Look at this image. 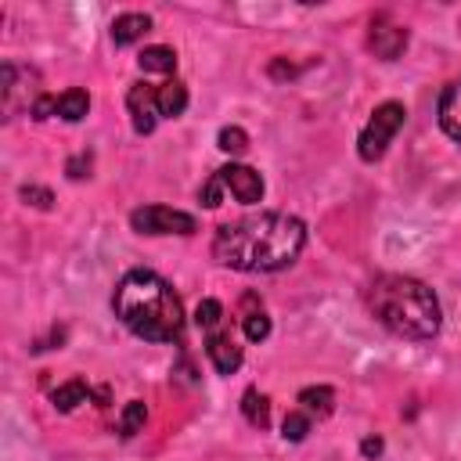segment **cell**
<instances>
[{"instance_id": "20", "label": "cell", "mask_w": 461, "mask_h": 461, "mask_svg": "<svg viewBox=\"0 0 461 461\" xmlns=\"http://www.w3.org/2000/svg\"><path fill=\"white\" fill-rule=\"evenodd\" d=\"M220 321H223V306H220L216 299H202L198 310H194V324H198L202 331H216Z\"/></svg>"}, {"instance_id": "13", "label": "cell", "mask_w": 461, "mask_h": 461, "mask_svg": "<svg viewBox=\"0 0 461 461\" xmlns=\"http://www.w3.org/2000/svg\"><path fill=\"white\" fill-rule=\"evenodd\" d=\"M155 104H158V115H162V119H176V115L187 108V86L176 83V79L155 86Z\"/></svg>"}, {"instance_id": "7", "label": "cell", "mask_w": 461, "mask_h": 461, "mask_svg": "<svg viewBox=\"0 0 461 461\" xmlns=\"http://www.w3.org/2000/svg\"><path fill=\"white\" fill-rule=\"evenodd\" d=\"M367 47L375 50V58L396 61V58L403 54V47H407V29L396 25V22H389L385 14H378V18L371 22V29H367Z\"/></svg>"}, {"instance_id": "3", "label": "cell", "mask_w": 461, "mask_h": 461, "mask_svg": "<svg viewBox=\"0 0 461 461\" xmlns=\"http://www.w3.org/2000/svg\"><path fill=\"white\" fill-rule=\"evenodd\" d=\"M367 306L378 317V324H385L393 335L411 339V342H425L439 331L443 324V310L436 292L407 274H382L371 281L367 288Z\"/></svg>"}, {"instance_id": "25", "label": "cell", "mask_w": 461, "mask_h": 461, "mask_svg": "<svg viewBox=\"0 0 461 461\" xmlns=\"http://www.w3.org/2000/svg\"><path fill=\"white\" fill-rule=\"evenodd\" d=\"M22 198L32 202V205H40V209L50 205V191H47V187H22Z\"/></svg>"}, {"instance_id": "15", "label": "cell", "mask_w": 461, "mask_h": 461, "mask_svg": "<svg viewBox=\"0 0 461 461\" xmlns=\"http://www.w3.org/2000/svg\"><path fill=\"white\" fill-rule=\"evenodd\" d=\"M137 65H140L144 72H173V68H176V54H173V47L155 43V47H144V50H140Z\"/></svg>"}, {"instance_id": "18", "label": "cell", "mask_w": 461, "mask_h": 461, "mask_svg": "<svg viewBox=\"0 0 461 461\" xmlns=\"http://www.w3.org/2000/svg\"><path fill=\"white\" fill-rule=\"evenodd\" d=\"M86 400H90V385L83 378H72V382H65V385L54 389V407L58 411H72V407H79Z\"/></svg>"}, {"instance_id": "26", "label": "cell", "mask_w": 461, "mask_h": 461, "mask_svg": "<svg viewBox=\"0 0 461 461\" xmlns=\"http://www.w3.org/2000/svg\"><path fill=\"white\" fill-rule=\"evenodd\" d=\"M83 169H90V155H76V158H68V176H72V180L86 176Z\"/></svg>"}, {"instance_id": "9", "label": "cell", "mask_w": 461, "mask_h": 461, "mask_svg": "<svg viewBox=\"0 0 461 461\" xmlns=\"http://www.w3.org/2000/svg\"><path fill=\"white\" fill-rule=\"evenodd\" d=\"M126 108L133 115V130L137 133H151L158 122V104H155V86L151 83H133L126 94Z\"/></svg>"}, {"instance_id": "11", "label": "cell", "mask_w": 461, "mask_h": 461, "mask_svg": "<svg viewBox=\"0 0 461 461\" xmlns=\"http://www.w3.org/2000/svg\"><path fill=\"white\" fill-rule=\"evenodd\" d=\"M436 115H439L443 133L454 137V140H461V79H454V83L439 94V108H436Z\"/></svg>"}, {"instance_id": "10", "label": "cell", "mask_w": 461, "mask_h": 461, "mask_svg": "<svg viewBox=\"0 0 461 461\" xmlns=\"http://www.w3.org/2000/svg\"><path fill=\"white\" fill-rule=\"evenodd\" d=\"M205 357L212 360V367L220 375H234L241 367V346L227 335V331H209L205 339Z\"/></svg>"}, {"instance_id": "22", "label": "cell", "mask_w": 461, "mask_h": 461, "mask_svg": "<svg viewBox=\"0 0 461 461\" xmlns=\"http://www.w3.org/2000/svg\"><path fill=\"white\" fill-rule=\"evenodd\" d=\"M216 144H220V151H227V155H241V151L249 148V133H245L241 126H223L220 137H216Z\"/></svg>"}, {"instance_id": "19", "label": "cell", "mask_w": 461, "mask_h": 461, "mask_svg": "<svg viewBox=\"0 0 461 461\" xmlns=\"http://www.w3.org/2000/svg\"><path fill=\"white\" fill-rule=\"evenodd\" d=\"M144 421H148V407H144V400H130V403L122 407V414H119V436H122V439L137 436V432L144 429Z\"/></svg>"}, {"instance_id": "17", "label": "cell", "mask_w": 461, "mask_h": 461, "mask_svg": "<svg viewBox=\"0 0 461 461\" xmlns=\"http://www.w3.org/2000/svg\"><path fill=\"white\" fill-rule=\"evenodd\" d=\"M241 411H245L249 425H256V429H267V425H270V400H267L259 389H245Z\"/></svg>"}, {"instance_id": "14", "label": "cell", "mask_w": 461, "mask_h": 461, "mask_svg": "<svg viewBox=\"0 0 461 461\" xmlns=\"http://www.w3.org/2000/svg\"><path fill=\"white\" fill-rule=\"evenodd\" d=\"M299 411H306L310 418H328L335 411V393L328 385H306L299 393Z\"/></svg>"}, {"instance_id": "16", "label": "cell", "mask_w": 461, "mask_h": 461, "mask_svg": "<svg viewBox=\"0 0 461 461\" xmlns=\"http://www.w3.org/2000/svg\"><path fill=\"white\" fill-rule=\"evenodd\" d=\"M86 112H90V97H86V90L72 86V90L58 94V115H61V119H68V122H79Z\"/></svg>"}, {"instance_id": "27", "label": "cell", "mask_w": 461, "mask_h": 461, "mask_svg": "<svg viewBox=\"0 0 461 461\" xmlns=\"http://www.w3.org/2000/svg\"><path fill=\"white\" fill-rule=\"evenodd\" d=\"M360 450H364L367 457H371V454H382V439H364V443H360Z\"/></svg>"}, {"instance_id": "8", "label": "cell", "mask_w": 461, "mask_h": 461, "mask_svg": "<svg viewBox=\"0 0 461 461\" xmlns=\"http://www.w3.org/2000/svg\"><path fill=\"white\" fill-rule=\"evenodd\" d=\"M223 187L241 202V205H256L263 198V176L252 169V166H241V162H230L223 169H216Z\"/></svg>"}, {"instance_id": "21", "label": "cell", "mask_w": 461, "mask_h": 461, "mask_svg": "<svg viewBox=\"0 0 461 461\" xmlns=\"http://www.w3.org/2000/svg\"><path fill=\"white\" fill-rule=\"evenodd\" d=\"M241 328H245V339H249V342H263V339L270 335V317H267L263 310H249V313L241 317Z\"/></svg>"}, {"instance_id": "23", "label": "cell", "mask_w": 461, "mask_h": 461, "mask_svg": "<svg viewBox=\"0 0 461 461\" xmlns=\"http://www.w3.org/2000/svg\"><path fill=\"white\" fill-rule=\"evenodd\" d=\"M310 425H313V418H310L306 411H292V414L285 418V425H281V429H285L281 436H285V439H292V443H299V439H306Z\"/></svg>"}, {"instance_id": "24", "label": "cell", "mask_w": 461, "mask_h": 461, "mask_svg": "<svg viewBox=\"0 0 461 461\" xmlns=\"http://www.w3.org/2000/svg\"><path fill=\"white\" fill-rule=\"evenodd\" d=\"M198 198H202V205H209V209L220 205V198H223V180H220V173H212V176L205 180V187L198 191Z\"/></svg>"}, {"instance_id": "1", "label": "cell", "mask_w": 461, "mask_h": 461, "mask_svg": "<svg viewBox=\"0 0 461 461\" xmlns=\"http://www.w3.org/2000/svg\"><path fill=\"white\" fill-rule=\"evenodd\" d=\"M303 245H306V227L299 216L256 212V216L223 223L212 238V256L230 270L270 274V270L292 267Z\"/></svg>"}, {"instance_id": "2", "label": "cell", "mask_w": 461, "mask_h": 461, "mask_svg": "<svg viewBox=\"0 0 461 461\" xmlns=\"http://www.w3.org/2000/svg\"><path fill=\"white\" fill-rule=\"evenodd\" d=\"M115 317L144 342H173L184 331V306L166 277L155 270H130L112 295Z\"/></svg>"}, {"instance_id": "12", "label": "cell", "mask_w": 461, "mask_h": 461, "mask_svg": "<svg viewBox=\"0 0 461 461\" xmlns=\"http://www.w3.org/2000/svg\"><path fill=\"white\" fill-rule=\"evenodd\" d=\"M148 29H151V18H148V14H140V11L119 14V18L112 22V43H115V47H130V43H137Z\"/></svg>"}, {"instance_id": "4", "label": "cell", "mask_w": 461, "mask_h": 461, "mask_svg": "<svg viewBox=\"0 0 461 461\" xmlns=\"http://www.w3.org/2000/svg\"><path fill=\"white\" fill-rule=\"evenodd\" d=\"M403 119H407V108H403L400 101H385V104H378V108L371 112L367 126H364L360 137H357V151H360V158H364V162H378V158L385 155V148L393 144V137L400 133Z\"/></svg>"}, {"instance_id": "6", "label": "cell", "mask_w": 461, "mask_h": 461, "mask_svg": "<svg viewBox=\"0 0 461 461\" xmlns=\"http://www.w3.org/2000/svg\"><path fill=\"white\" fill-rule=\"evenodd\" d=\"M29 83H36V72L32 68H22V65H4V86H0V94H4V112L7 115H18L22 108H36V101L43 97L40 94V86H29Z\"/></svg>"}, {"instance_id": "5", "label": "cell", "mask_w": 461, "mask_h": 461, "mask_svg": "<svg viewBox=\"0 0 461 461\" xmlns=\"http://www.w3.org/2000/svg\"><path fill=\"white\" fill-rule=\"evenodd\" d=\"M130 223L140 234H194V227H198L191 212H180V209H169V205L133 209L130 212Z\"/></svg>"}]
</instances>
